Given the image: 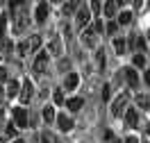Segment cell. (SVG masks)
<instances>
[{
	"mask_svg": "<svg viewBox=\"0 0 150 143\" xmlns=\"http://www.w3.org/2000/svg\"><path fill=\"white\" fill-rule=\"evenodd\" d=\"M125 123H127V127H137V125H139V114H137L134 107H127V111H125Z\"/></svg>",
	"mask_w": 150,
	"mask_h": 143,
	"instance_id": "9c48e42d",
	"label": "cell"
},
{
	"mask_svg": "<svg viewBox=\"0 0 150 143\" xmlns=\"http://www.w3.org/2000/svg\"><path fill=\"white\" fill-rule=\"evenodd\" d=\"M125 80H127V84H130L132 89H137V86H139V75H137V70H134V68H127V70H125Z\"/></svg>",
	"mask_w": 150,
	"mask_h": 143,
	"instance_id": "8fae6325",
	"label": "cell"
},
{
	"mask_svg": "<svg viewBox=\"0 0 150 143\" xmlns=\"http://www.w3.org/2000/svg\"><path fill=\"white\" fill-rule=\"evenodd\" d=\"M96 61H98V70H105V50H96Z\"/></svg>",
	"mask_w": 150,
	"mask_h": 143,
	"instance_id": "44dd1931",
	"label": "cell"
},
{
	"mask_svg": "<svg viewBox=\"0 0 150 143\" xmlns=\"http://www.w3.org/2000/svg\"><path fill=\"white\" fill-rule=\"evenodd\" d=\"M5 95H7V98H14V95H18V82H16V80L7 82V86H5Z\"/></svg>",
	"mask_w": 150,
	"mask_h": 143,
	"instance_id": "9a60e30c",
	"label": "cell"
},
{
	"mask_svg": "<svg viewBox=\"0 0 150 143\" xmlns=\"http://www.w3.org/2000/svg\"><path fill=\"white\" fill-rule=\"evenodd\" d=\"M37 141H39V143H55V136H52L50 132H41V134L37 136Z\"/></svg>",
	"mask_w": 150,
	"mask_h": 143,
	"instance_id": "ffe728a7",
	"label": "cell"
},
{
	"mask_svg": "<svg viewBox=\"0 0 150 143\" xmlns=\"http://www.w3.org/2000/svg\"><path fill=\"white\" fill-rule=\"evenodd\" d=\"M2 100H5V86L0 84V102H2Z\"/></svg>",
	"mask_w": 150,
	"mask_h": 143,
	"instance_id": "d590c367",
	"label": "cell"
},
{
	"mask_svg": "<svg viewBox=\"0 0 150 143\" xmlns=\"http://www.w3.org/2000/svg\"><path fill=\"white\" fill-rule=\"evenodd\" d=\"M14 134H16V125L9 123V125H7V136H14Z\"/></svg>",
	"mask_w": 150,
	"mask_h": 143,
	"instance_id": "d6a6232c",
	"label": "cell"
},
{
	"mask_svg": "<svg viewBox=\"0 0 150 143\" xmlns=\"http://www.w3.org/2000/svg\"><path fill=\"white\" fill-rule=\"evenodd\" d=\"M114 50H116V55H125V39L121 37L114 39Z\"/></svg>",
	"mask_w": 150,
	"mask_h": 143,
	"instance_id": "e0dca14e",
	"label": "cell"
},
{
	"mask_svg": "<svg viewBox=\"0 0 150 143\" xmlns=\"http://www.w3.org/2000/svg\"><path fill=\"white\" fill-rule=\"evenodd\" d=\"M114 2H116V5H125L127 0H114Z\"/></svg>",
	"mask_w": 150,
	"mask_h": 143,
	"instance_id": "8d00e7d4",
	"label": "cell"
},
{
	"mask_svg": "<svg viewBox=\"0 0 150 143\" xmlns=\"http://www.w3.org/2000/svg\"><path fill=\"white\" fill-rule=\"evenodd\" d=\"M89 20H91V9L80 7V11L75 14V25H77V27H86V25H89Z\"/></svg>",
	"mask_w": 150,
	"mask_h": 143,
	"instance_id": "277c9868",
	"label": "cell"
},
{
	"mask_svg": "<svg viewBox=\"0 0 150 143\" xmlns=\"http://www.w3.org/2000/svg\"><path fill=\"white\" fill-rule=\"evenodd\" d=\"M55 118H57L55 109H52V107H46V109H43V120H46V123H52Z\"/></svg>",
	"mask_w": 150,
	"mask_h": 143,
	"instance_id": "d6986e66",
	"label": "cell"
},
{
	"mask_svg": "<svg viewBox=\"0 0 150 143\" xmlns=\"http://www.w3.org/2000/svg\"><path fill=\"white\" fill-rule=\"evenodd\" d=\"M134 66H146V57L143 55H134Z\"/></svg>",
	"mask_w": 150,
	"mask_h": 143,
	"instance_id": "f546056e",
	"label": "cell"
},
{
	"mask_svg": "<svg viewBox=\"0 0 150 143\" xmlns=\"http://www.w3.org/2000/svg\"><path fill=\"white\" fill-rule=\"evenodd\" d=\"M127 93H121L116 100L112 102V116H123V111H125V107H127Z\"/></svg>",
	"mask_w": 150,
	"mask_h": 143,
	"instance_id": "7a4b0ae2",
	"label": "cell"
},
{
	"mask_svg": "<svg viewBox=\"0 0 150 143\" xmlns=\"http://www.w3.org/2000/svg\"><path fill=\"white\" fill-rule=\"evenodd\" d=\"M39 2H43V0H39Z\"/></svg>",
	"mask_w": 150,
	"mask_h": 143,
	"instance_id": "f35d334b",
	"label": "cell"
},
{
	"mask_svg": "<svg viewBox=\"0 0 150 143\" xmlns=\"http://www.w3.org/2000/svg\"><path fill=\"white\" fill-rule=\"evenodd\" d=\"M77 84H80V77H77V73H68L64 80V89H77Z\"/></svg>",
	"mask_w": 150,
	"mask_h": 143,
	"instance_id": "7c38bea8",
	"label": "cell"
},
{
	"mask_svg": "<svg viewBox=\"0 0 150 143\" xmlns=\"http://www.w3.org/2000/svg\"><path fill=\"white\" fill-rule=\"evenodd\" d=\"M109 95H112V86L105 84V86H103V100H109Z\"/></svg>",
	"mask_w": 150,
	"mask_h": 143,
	"instance_id": "4dcf8cb0",
	"label": "cell"
},
{
	"mask_svg": "<svg viewBox=\"0 0 150 143\" xmlns=\"http://www.w3.org/2000/svg\"><path fill=\"white\" fill-rule=\"evenodd\" d=\"M107 34H114V32H116V30H118V20H109V23H107Z\"/></svg>",
	"mask_w": 150,
	"mask_h": 143,
	"instance_id": "4316f807",
	"label": "cell"
},
{
	"mask_svg": "<svg viewBox=\"0 0 150 143\" xmlns=\"http://www.w3.org/2000/svg\"><path fill=\"white\" fill-rule=\"evenodd\" d=\"M32 91H34V86H32V82L25 77V80H23V89H21V105H28V102H30Z\"/></svg>",
	"mask_w": 150,
	"mask_h": 143,
	"instance_id": "5b68a950",
	"label": "cell"
},
{
	"mask_svg": "<svg viewBox=\"0 0 150 143\" xmlns=\"http://www.w3.org/2000/svg\"><path fill=\"white\" fill-rule=\"evenodd\" d=\"M82 105H84V98H68L66 100V107H68V111H80L82 109Z\"/></svg>",
	"mask_w": 150,
	"mask_h": 143,
	"instance_id": "30bf717a",
	"label": "cell"
},
{
	"mask_svg": "<svg viewBox=\"0 0 150 143\" xmlns=\"http://www.w3.org/2000/svg\"><path fill=\"white\" fill-rule=\"evenodd\" d=\"M39 46H41V34H34L30 39V50H37Z\"/></svg>",
	"mask_w": 150,
	"mask_h": 143,
	"instance_id": "cb8c5ba5",
	"label": "cell"
},
{
	"mask_svg": "<svg viewBox=\"0 0 150 143\" xmlns=\"http://www.w3.org/2000/svg\"><path fill=\"white\" fill-rule=\"evenodd\" d=\"M2 82H7V68L5 66H0V84Z\"/></svg>",
	"mask_w": 150,
	"mask_h": 143,
	"instance_id": "1f68e13d",
	"label": "cell"
},
{
	"mask_svg": "<svg viewBox=\"0 0 150 143\" xmlns=\"http://www.w3.org/2000/svg\"><path fill=\"white\" fill-rule=\"evenodd\" d=\"M52 100H55L57 105H64L66 100H64V93H62V89H57L55 93H52Z\"/></svg>",
	"mask_w": 150,
	"mask_h": 143,
	"instance_id": "d4e9b609",
	"label": "cell"
},
{
	"mask_svg": "<svg viewBox=\"0 0 150 143\" xmlns=\"http://www.w3.org/2000/svg\"><path fill=\"white\" fill-rule=\"evenodd\" d=\"M91 11H93V14H100V11H103V5H100V0H91Z\"/></svg>",
	"mask_w": 150,
	"mask_h": 143,
	"instance_id": "83f0119b",
	"label": "cell"
},
{
	"mask_svg": "<svg viewBox=\"0 0 150 143\" xmlns=\"http://www.w3.org/2000/svg\"><path fill=\"white\" fill-rule=\"evenodd\" d=\"M143 80H146V84L150 86V70H146V73H143Z\"/></svg>",
	"mask_w": 150,
	"mask_h": 143,
	"instance_id": "e575fe53",
	"label": "cell"
},
{
	"mask_svg": "<svg viewBox=\"0 0 150 143\" xmlns=\"http://www.w3.org/2000/svg\"><path fill=\"white\" fill-rule=\"evenodd\" d=\"M62 52H64V43H62L57 37H52L50 43H48V55H57V57H59Z\"/></svg>",
	"mask_w": 150,
	"mask_h": 143,
	"instance_id": "52a82bcc",
	"label": "cell"
},
{
	"mask_svg": "<svg viewBox=\"0 0 150 143\" xmlns=\"http://www.w3.org/2000/svg\"><path fill=\"white\" fill-rule=\"evenodd\" d=\"M55 2H57V0H55Z\"/></svg>",
	"mask_w": 150,
	"mask_h": 143,
	"instance_id": "60d3db41",
	"label": "cell"
},
{
	"mask_svg": "<svg viewBox=\"0 0 150 143\" xmlns=\"http://www.w3.org/2000/svg\"><path fill=\"white\" fill-rule=\"evenodd\" d=\"M11 143H25V141H23V139H14Z\"/></svg>",
	"mask_w": 150,
	"mask_h": 143,
	"instance_id": "74e56055",
	"label": "cell"
},
{
	"mask_svg": "<svg viewBox=\"0 0 150 143\" xmlns=\"http://www.w3.org/2000/svg\"><path fill=\"white\" fill-rule=\"evenodd\" d=\"M123 143H139V139H137L134 134H130V136H127V139H125V141H123Z\"/></svg>",
	"mask_w": 150,
	"mask_h": 143,
	"instance_id": "836d02e7",
	"label": "cell"
},
{
	"mask_svg": "<svg viewBox=\"0 0 150 143\" xmlns=\"http://www.w3.org/2000/svg\"><path fill=\"white\" fill-rule=\"evenodd\" d=\"M82 7V0H68L64 5V14H73V11H80Z\"/></svg>",
	"mask_w": 150,
	"mask_h": 143,
	"instance_id": "4fadbf2b",
	"label": "cell"
},
{
	"mask_svg": "<svg viewBox=\"0 0 150 143\" xmlns=\"http://www.w3.org/2000/svg\"><path fill=\"white\" fill-rule=\"evenodd\" d=\"M134 48H137V50H146V39L139 37L137 41H134Z\"/></svg>",
	"mask_w": 150,
	"mask_h": 143,
	"instance_id": "f1b7e54d",
	"label": "cell"
},
{
	"mask_svg": "<svg viewBox=\"0 0 150 143\" xmlns=\"http://www.w3.org/2000/svg\"><path fill=\"white\" fill-rule=\"evenodd\" d=\"M48 59H50L48 50H39V55L34 57V64H32V68H34V73H37V75L48 70Z\"/></svg>",
	"mask_w": 150,
	"mask_h": 143,
	"instance_id": "6da1fadb",
	"label": "cell"
},
{
	"mask_svg": "<svg viewBox=\"0 0 150 143\" xmlns=\"http://www.w3.org/2000/svg\"><path fill=\"white\" fill-rule=\"evenodd\" d=\"M55 120H57V127H59L62 132H71V130H73V120H71L66 114H57Z\"/></svg>",
	"mask_w": 150,
	"mask_h": 143,
	"instance_id": "8992f818",
	"label": "cell"
},
{
	"mask_svg": "<svg viewBox=\"0 0 150 143\" xmlns=\"http://www.w3.org/2000/svg\"><path fill=\"white\" fill-rule=\"evenodd\" d=\"M103 11H105V16L112 20L114 16H116V2H114V0H107V2H105V7H103Z\"/></svg>",
	"mask_w": 150,
	"mask_h": 143,
	"instance_id": "5bb4252c",
	"label": "cell"
},
{
	"mask_svg": "<svg viewBox=\"0 0 150 143\" xmlns=\"http://www.w3.org/2000/svg\"><path fill=\"white\" fill-rule=\"evenodd\" d=\"M28 123H30L28 111H25L23 107H16V109H14V125H16V127H28Z\"/></svg>",
	"mask_w": 150,
	"mask_h": 143,
	"instance_id": "3957f363",
	"label": "cell"
},
{
	"mask_svg": "<svg viewBox=\"0 0 150 143\" xmlns=\"http://www.w3.org/2000/svg\"><path fill=\"white\" fill-rule=\"evenodd\" d=\"M132 20V11H123V14H118V25H127Z\"/></svg>",
	"mask_w": 150,
	"mask_h": 143,
	"instance_id": "7402d4cb",
	"label": "cell"
},
{
	"mask_svg": "<svg viewBox=\"0 0 150 143\" xmlns=\"http://www.w3.org/2000/svg\"><path fill=\"white\" fill-rule=\"evenodd\" d=\"M46 18H48V5L46 2H37V7H34V20L43 23Z\"/></svg>",
	"mask_w": 150,
	"mask_h": 143,
	"instance_id": "ba28073f",
	"label": "cell"
},
{
	"mask_svg": "<svg viewBox=\"0 0 150 143\" xmlns=\"http://www.w3.org/2000/svg\"><path fill=\"white\" fill-rule=\"evenodd\" d=\"M9 7H11V11L16 14L18 9H23V0H9Z\"/></svg>",
	"mask_w": 150,
	"mask_h": 143,
	"instance_id": "484cf974",
	"label": "cell"
},
{
	"mask_svg": "<svg viewBox=\"0 0 150 143\" xmlns=\"http://www.w3.org/2000/svg\"><path fill=\"white\" fill-rule=\"evenodd\" d=\"M82 41H84V46H89V48H93V46H96V34H93V27H89V30L84 32Z\"/></svg>",
	"mask_w": 150,
	"mask_h": 143,
	"instance_id": "2e32d148",
	"label": "cell"
},
{
	"mask_svg": "<svg viewBox=\"0 0 150 143\" xmlns=\"http://www.w3.org/2000/svg\"><path fill=\"white\" fill-rule=\"evenodd\" d=\"M28 52H30V41H21V43H18V55H21V57H25Z\"/></svg>",
	"mask_w": 150,
	"mask_h": 143,
	"instance_id": "603a6c76",
	"label": "cell"
},
{
	"mask_svg": "<svg viewBox=\"0 0 150 143\" xmlns=\"http://www.w3.org/2000/svg\"><path fill=\"white\" fill-rule=\"evenodd\" d=\"M143 143H148V141H143Z\"/></svg>",
	"mask_w": 150,
	"mask_h": 143,
	"instance_id": "ab89813d",
	"label": "cell"
},
{
	"mask_svg": "<svg viewBox=\"0 0 150 143\" xmlns=\"http://www.w3.org/2000/svg\"><path fill=\"white\" fill-rule=\"evenodd\" d=\"M137 105H139L141 109H148V107H150V98L146 93H139V95H137Z\"/></svg>",
	"mask_w": 150,
	"mask_h": 143,
	"instance_id": "ac0fdd59",
	"label": "cell"
}]
</instances>
